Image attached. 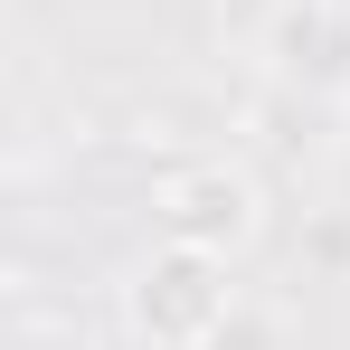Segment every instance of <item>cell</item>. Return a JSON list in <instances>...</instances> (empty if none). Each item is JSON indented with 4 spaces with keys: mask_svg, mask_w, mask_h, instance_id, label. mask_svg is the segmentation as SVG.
Wrapping results in <instances>:
<instances>
[{
    "mask_svg": "<svg viewBox=\"0 0 350 350\" xmlns=\"http://www.w3.org/2000/svg\"><path fill=\"white\" fill-rule=\"evenodd\" d=\"M228 312H237V284H228V256H208V246L161 237L123 275V332L142 350H208V332Z\"/></svg>",
    "mask_w": 350,
    "mask_h": 350,
    "instance_id": "6da1fadb",
    "label": "cell"
},
{
    "mask_svg": "<svg viewBox=\"0 0 350 350\" xmlns=\"http://www.w3.org/2000/svg\"><path fill=\"white\" fill-rule=\"evenodd\" d=\"M152 228L180 237V246H208V256H228V265H237V256L265 237V189H256V171L228 161V152L180 161V171L152 189Z\"/></svg>",
    "mask_w": 350,
    "mask_h": 350,
    "instance_id": "7a4b0ae2",
    "label": "cell"
},
{
    "mask_svg": "<svg viewBox=\"0 0 350 350\" xmlns=\"http://www.w3.org/2000/svg\"><path fill=\"white\" fill-rule=\"evenodd\" d=\"M208 350H284V322H275L265 303H246V293H237V312L208 332Z\"/></svg>",
    "mask_w": 350,
    "mask_h": 350,
    "instance_id": "3957f363",
    "label": "cell"
}]
</instances>
